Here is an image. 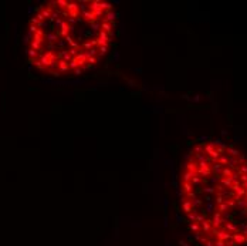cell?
Returning a JSON list of instances; mask_svg holds the SVG:
<instances>
[{
  "instance_id": "obj_1",
  "label": "cell",
  "mask_w": 247,
  "mask_h": 246,
  "mask_svg": "<svg viewBox=\"0 0 247 246\" xmlns=\"http://www.w3.org/2000/svg\"><path fill=\"white\" fill-rule=\"evenodd\" d=\"M180 209L202 246L247 245V158L217 141L190 149L179 174Z\"/></svg>"
},
{
  "instance_id": "obj_2",
  "label": "cell",
  "mask_w": 247,
  "mask_h": 246,
  "mask_svg": "<svg viewBox=\"0 0 247 246\" xmlns=\"http://www.w3.org/2000/svg\"><path fill=\"white\" fill-rule=\"evenodd\" d=\"M115 28L117 13L108 2L44 3L28 23V61L54 77L80 76L105 58Z\"/></svg>"
}]
</instances>
